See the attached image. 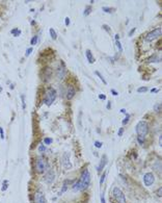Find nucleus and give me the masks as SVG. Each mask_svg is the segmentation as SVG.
Masks as SVG:
<instances>
[{
    "label": "nucleus",
    "mask_w": 162,
    "mask_h": 203,
    "mask_svg": "<svg viewBox=\"0 0 162 203\" xmlns=\"http://www.w3.org/2000/svg\"><path fill=\"white\" fill-rule=\"evenodd\" d=\"M46 151H47L46 146H45V145H40V147H39V152H40V153H45Z\"/></svg>",
    "instance_id": "22"
},
{
    "label": "nucleus",
    "mask_w": 162,
    "mask_h": 203,
    "mask_svg": "<svg viewBox=\"0 0 162 203\" xmlns=\"http://www.w3.org/2000/svg\"><path fill=\"white\" fill-rule=\"evenodd\" d=\"M103 28L106 30V31H108V33H109V31H110V29H109V27L107 26V25H103Z\"/></svg>",
    "instance_id": "40"
},
{
    "label": "nucleus",
    "mask_w": 162,
    "mask_h": 203,
    "mask_svg": "<svg viewBox=\"0 0 162 203\" xmlns=\"http://www.w3.org/2000/svg\"><path fill=\"white\" fill-rule=\"evenodd\" d=\"M123 133H124V128H120V130H119V132H118V135H119V136H122Z\"/></svg>",
    "instance_id": "35"
},
{
    "label": "nucleus",
    "mask_w": 162,
    "mask_h": 203,
    "mask_svg": "<svg viewBox=\"0 0 162 203\" xmlns=\"http://www.w3.org/2000/svg\"><path fill=\"white\" fill-rule=\"evenodd\" d=\"M121 113H124V114H126V111H125V108H122V109H121Z\"/></svg>",
    "instance_id": "45"
},
{
    "label": "nucleus",
    "mask_w": 162,
    "mask_h": 203,
    "mask_svg": "<svg viewBox=\"0 0 162 203\" xmlns=\"http://www.w3.org/2000/svg\"><path fill=\"white\" fill-rule=\"evenodd\" d=\"M79 181H80V183H81V187H82V191L88 187V185H89V183H90V173H89V171H88L87 169H85V170L82 172V174H81V176H80Z\"/></svg>",
    "instance_id": "2"
},
{
    "label": "nucleus",
    "mask_w": 162,
    "mask_h": 203,
    "mask_svg": "<svg viewBox=\"0 0 162 203\" xmlns=\"http://www.w3.org/2000/svg\"><path fill=\"white\" fill-rule=\"evenodd\" d=\"M21 98H22V103H23V108H25V100H24V99H25V97H24V96H22Z\"/></svg>",
    "instance_id": "41"
},
{
    "label": "nucleus",
    "mask_w": 162,
    "mask_h": 203,
    "mask_svg": "<svg viewBox=\"0 0 162 203\" xmlns=\"http://www.w3.org/2000/svg\"><path fill=\"white\" fill-rule=\"evenodd\" d=\"M56 91L53 89V88H49L48 89V91H47V94H46V96H45V99H44V102L48 105V106H50L53 102H54V100L56 99Z\"/></svg>",
    "instance_id": "3"
},
{
    "label": "nucleus",
    "mask_w": 162,
    "mask_h": 203,
    "mask_svg": "<svg viewBox=\"0 0 162 203\" xmlns=\"http://www.w3.org/2000/svg\"><path fill=\"white\" fill-rule=\"evenodd\" d=\"M143 182L145 184V186H151L154 182H155V176L153 173H145L143 176Z\"/></svg>",
    "instance_id": "7"
},
{
    "label": "nucleus",
    "mask_w": 162,
    "mask_h": 203,
    "mask_svg": "<svg viewBox=\"0 0 162 203\" xmlns=\"http://www.w3.org/2000/svg\"><path fill=\"white\" fill-rule=\"evenodd\" d=\"M55 179V173L53 170H47L46 174H45V177H44V180L45 182H47L48 184H51Z\"/></svg>",
    "instance_id": "8"
},
{
    "label": "nucleus",
    "mask_w": 162,
    "mask_h": 203,
    "mask_svg": "<svg viewBox=\"0 0 162 203\" xmlns=\"http://www.w3.org/2000/svg\"><path fill=\"white\" fill-rule=\"evenodd\" d=\"M36 203H47V199L42 192H37L34 195Z\"/></svg>",
    "instance_id": "11"
},
{
    "label": "nucleus",
    "mask_w": 162,
    "mask_h": 203,
    "mask_svg": "<svg viewBox=\"0 0 162 203\" xmlns=\"http://www.w3.org/2000/svg\"><path fill=\"white\" fill-rule=\"evenodd\" d=\"M43 72H44V78H43V79L45 81H49L50 78H51V75H52V70L50 68H46V69H44Z\"/></svg>",
    "instance_id": "13"
},
{
    "label": "nucleus",
    "mask_w": 162,
    "mask_h": 203,
    "mask_svg": "<svg viewBox=\"0 0 162 203\" xmlns=\"http://www.w3.org/2000/svg\"><path fill=\"white\" fill-rule=\"evenodd\" d=\"M38 41H39V38H38V36H34L33 38L31 39V45H37V43H38Z\"/></svg>",
    "instance_id": "24"
},
{
    "label": "nucleus",
    "mask_w": 162,
    "mask_h": 203,
    "mask_svg": "<svg viewBox=\"0 0 162 203\" xmlns=\"http://www.w3.org/2000/svg\"><path fill=\"white\" fill-rule=\"evenodd\" d=\"M148 91V88H145V87H141V88H138L137 89V92L138 93H144V92H147Z\"/></svg>",
    "instance_id": "25"
},
{
    "label": "nucleus",
    "mask_w": 162,
    "mask_h": 203,
    "mask_svg": "<svg viewBox=\"0 0 162 203\" xmlns=\"http://www.w3.org/2000/svg\"><path fill=\"white\" fill-rule=\"evenodd\" d=\"M61 165L66 168L70 169L71 168V163H70V153L69 152H64L63 155L61 156Z\"/></svg>",
    "instance_id": "9"
},
{
    "label": "nucleus",
    "mask_w": 162,
    "mask_h": 203,
    "mask_svg": "<svg viewBox=\"0 0 162 203\" xmlns=\"http://www.w3.org/2000/svg\"><path fill=\"white\" fill-rule=\"evenodd\" d=\"M159 61H160V59L157 55H153L148 59V62H159Z\"/></svg>",
    "instance_id": "16"
},
{
    "label": "nucleus",
    "mask_w": 162,
    "mask_h": 203,
    "mask_svg": "<svg viewBox=\"0 0 162 203\" xmlns=\"http://www.w3.org/2000/svg\"><path fill=\"white\" fill-rule=\"evenodd\" d=\"M31 52H32V48H28V49L26 50L25 55H26V56H28V55H30V54H31Z\"/></svg>",
    "instance_id": "34"
},
{
    "label": "nucleus",
    "mask_w": 162,
    "mask_h": 203,
    "mask_svg": "<svg viewBox=\"0 0 162 203\" xmlns=\"http://www.w3.org/2000/svg\"><path fill=\"white\" fill-rule=\"evenodd\" d=\"M7 187H8V181L7 180H4L3 181V184H2V187H1V191L2 192H5L7 190Z\"/></svg>",
    "instance_id": "20"
},
{
    "label": "nucleus",
    "mask_w": 162,
    "mask_h": 203,
    "mask_svg": "<svg viewBox=\"0 0 162 203\" xmlns=\"http://www.w3.org/2000/svg\"><path fill=\"white\" fill-rule=\"evenodd\" d=\"M67 74V70H66V66H64L63 62H61L60 66L57 68V71H56V75L58 77V79H63L64 76Z\"/></svg>",
    "instance_id": "10"
},
{
    "label": "nucleus",
    "mask_w": 162,
    "mask_h": 203,
    "mask_svg": "<svg viewBox=\"0 0 162 203\" xmlns=\"http://www.w3.org/2000/svg\"><path fill=\"white\" fill-rule=\"evenodd\" d=\"M111 93H112L114 96H118V95H119V94H118V92H117V91H114V90H111Z\"/></svg>",
    "instance_id": "42"
},
{
    "label": "nucleus",
    "mask_w": 162,
    "mask_h": 203,
    "mask_svg": "<svg viewBox=\"0 0 162 203\" xmlns=\"http://www.w3.org/2000/svg\"><path fill=\"white\" fill-rule=\"evenodd\" d=\"M102 9H103L105 13H108V14H111V13H113V10H114V8H111V7H105V6H104Z\"/></svg>",
    "instance_id": "23"
},
{
    "label": "nucleus",
    "mask_w": 162,
    "mask_h": 203,
    "mask_svg": "<svg viewBox=\"0 0 162 203\" xmlns=\"http://www.w3.org/2000/svg\"><path fill=\"white\" fill-rule=\"evenodd\" d=\"M69 25H70V18L67 17L66 18V26H69Z\"/></svg>",
    "instance_id": "39"
},
{
    "label": "nucleus",
    "mask_w": 162,
    "mask_h": 203,
    "mask_svg": "<svg viewBox=\"0 0 162 203\" xmlns=\"http://www.w3.org/2000/svg\"><path fill=\"white\" fill-rule=\"evenodd\" d=\"M49 33H50V36H51V38H52L53 40H56V39H57V35H56V31H55V30H54L53 28H50Z\"/></svg>",
    "instance_id": "17"
},
{
    "label": "nucleus",
    "mask_w": 162,
    "mask_h": 203,
    "mask_svg": "<svg viewBox=\"0 0 162 203\" xmlns=\"http://www.w3.org/2000/svg\"><path fill=\"white\" fill-rule=\"evenodd\" d=\"M99 98H100V99H103V100H105V99H106V96L104 95V94H100V95H99Z\"/></svg>",
    "instance_id": "38"
},
{
    "label": "nucleus",
    "mask_w": 162,
    "mask_h": 203,
    "mask_svg": "<svg viewBox=\"0 0 162 203\" xmlns=\"http://www.w3.org/2000/svg\"><path fill=\"white\" fill-rule=\"evenodd\" d=\"M119 38H120V36H119V35H115V39H117V41H119Z\"/></svg>",
    "instance_id": "47"
},
{
    "label": "nucleus",
    "mask_w": 162,
    "mask_h": 203,
    "mask_svg": "<svg viewBox=\"0 0 162 203\" xmlns=\"http://www.w3.org/2000/svg\"><path fill=\"white\" fill-rule=\"evenodd\" d=\"M160 109H161V104H160V103L156 104V105H155V111H156L157 113H160Z\"/></svg>",
    "instance_id": "29"
},
{
    "label": "nucleus",
    "mask_w": 162,
    "mask_h": 203,
    "mask_svg": "<svg viewBox=\"0 0 162 203\" xmlns=\"http://www.w3.org/2000/svg\"><path fill=\"white\" fill-rule=\"evenodd\" d=\"M105 176H106V173H104V174L101 176V179H100V184H103V182L105 181Z\"/></svg>",
    "instance_id": "32"
},
{
    "label": "nucleus",
    "mask_w": 162,
    "mask_h": 203,
    "mask_svg": "<svg viewBox=\"0 0 162 203\" xmlns=\"http://www.w3.org/2000/svg\"><path fill=\"white\" fill-rule=\"evenodd\" d=\"M135 30H136V28H133V29H132V30L130 31V34H129V36H130V37H131V36H132V35L134 34V31H135Z\"/></svg>",
    "instance_id": "43"
},
{
    "label": "nucleus",
    "mask_w": 162,
    "mask_h": 203,
    "mask_svg": "<svg viewBox=\"0 0 162 203\" xmlns=\"http://www.w3.org/2000/svg\"><path fill=\"white\" fill-rule=\"evenodd\" d=\"M0 137H1V140L4 138V132H3V129L0 127Z\"/></svg>",
    "instance_id": "33"
},
{
    "label": "nucleus",
    "mask_w": 162,
    "mask_h": 203,
    "mask_svg": "<svg viewBox=\"0 0 162 203\" xmlns=\"http://www.w3.org/2000/svg\"><path fill=\"white\" fill-rule=\"evenodd\" d=\"M101 203H106L105 202V197H104V193L101 194Z\"/></svg>",
    "instance_id": "36"
},
{
    "label": "nucleus",
    "mask_w": 162,
    "mask_h": 203,
    "mask_svg": "<svg viewBox=\"0 0 162 203\" xmlns=\"http://www.w3.org/2000/svg\"><path fill=\"white\" fill-rule=\"evenodd\" d=\"M11 34L14 35V37H19V36L21 35V30H20V29H17V28H15V29L11 30Z\"/></svg>",
    "instance_id": "19"
},
{
    "label": "nucleus",
    "mask_w": 162,
    "mask_h": 203,
    "mask_svg": "<svg viewBox=\"0 0 162 203\" xmlns=\"http://www.w3.org/2000/svg\"><path fill=\"white\" fill-rule=\"evenodd\" d=\"M52 142H53V140L51 137H45V140H44L45 145H50Z\"/></svg>",
    "instance_id": "21"
},
{
    "label": "nucleus",
    "mask_w": 162,
    "mask_h": 203,
    "mask_svg": "<svg viewBox=\"0 0 162 203\" xmlns=\"http://www.w3.org/2000/svg\"><path fill=\"white\" fill-rule=\"evenodd\" d=\"M95 146H96L97 148H101V147H102V143L99 142V141H96V142H95Z\"/></svg>",
    "instance_id": "30"
},
{
    "label": "nucleus",
    "mask_w": 162,
    "mask_h": 203,
    "mask_svg": "<svg viewBox=\"0 0 162 203\" xmlns=\"http://www.w3.org/2000/svg\"><path fill=\"white\" fill-rule=\"evenodd\" d=\"M36 170L39 173H44L47 170H49V165H48V163L45 159L39 158L36 162Z\"/></svg>",
    "instance_id": "4"
},
{
    "label": "nucleus",
    "mask_w": 162,
    "mask_h": 203,
    "mask_svg": "<svg viewBox=\"0 0 162 203\" xmlns=\"http://www.w3.org/2000/svg\"><path fill=\"white\" fill-rule=\"evenodd\" d=\"M107 162H108L107 156H106V155H103V156H102V158H101V162H100V165L98 166V168H97V171H98L99 173H101V172L103 171V169L105 168V166H106Z\"/></svg>",
    "instance_id": "12"
},
{
    "label": "nucleus",
    "mask_w": 162,
    "mask_h": 203,
    "mask_svg": "<svg viewBox=\"0 0 162 203\" xmlns=\"http://www.w3.org/2000/svg\"><path fill=\"white\" fill-rule=\"evenodd\" d=\"M157 195H158L159 197H161V195H162V190H161V187H159V189H158V191H157Z\"/></svg>",
    "instance_id": "37"
},
{
    "label": "nucleus",
    "mask_w": 162,
    "mask_h": 203,
    "mask_svg": "<svg viewBox=\"0 0 162 203\" xmlns=\"http://www.w3.org/2000/svg\"><path fill=\"white\" fill-rule=\"evenodd\" d=\"M95 73H96L97 75H98V76H99V78H100V79H101V81H103V83H104V84H107V81H106V79H105V78H104V76H103V75H102V74H101L100 72H98V71H96Z\"/></svg>",
    "instance_id": "18"
},
{
    "label": "nucleus",
    "mask_w": 162,
    "mask_h": 203,
    "mask_svg": "<svg viewBox=\"0 0 162 203\" xmlns=\"http://www.w3.org/2000/svg\"><path fill=\"white\" fill-rule=\"evenodd\" d=\"M112 194H113V196H114L115 200L118 201V203H126V197H125L123 191L120 189V187L115 186L114 189H113Z\"/></svg>",
    "instance_id": "5"
},
{
    "label": "nucleus",
    "mask_w": 162,
    "mask_h": 203,
    "mask_svg": "<svg viewBox=\"0 0 162 203\" xmlns=\"http://www.w3.org/2000/svg\"><path fill=\"white\" fill-rule=\"evenodd\" d=\"M151 92H152V93H153V92H154V93H156V92H158V90H157V89H152V90H151Z\"/></svg>",
    "instance_id": "44"
},
{
    "label": "nucleus",
    "mask_w": 162,
    "mask_h": 203,
    "mask_svg": "<svg viewBox=\"0 0 162 203\" xmlns=\"http://www.w3.org/2000/svg\"><path fill=\"white\" fill-rule=\"evenodd\" d=\"M136 133L138 134V136H143L147 135L149 132V125L145 121H139L135 127Z\"/></svg>",
    "instance_id": "1"
},
{
    "label": "nucleus",
    "mask_w": 162,
    "mask_h": 203,
    "mask_svg": "<svg viewBox=\"0 0 162 203\" xmlns=\"http://www.w3.org/2000/svg\"><path fill=\"white\" fill-rule=\"evenodd\" d=\"M161 34H162V29L160 27L159 28H156V29H154L153 31H151V33H149L147 36H145V39L144 40L147 41V42H152L153 40L159 38L161 36Z\"/></svg>",
    "instance_id": "6"
},
{
    "label": "nucleus",
    "mask_w": 162,
    "mask_h": 203,
    "mask_svg": "<svg viewBox=\"0 0 162 203\" xmlns=\"http://www.w3.org/2000/svg\"><path fill=\"white\" fill-rule=\"evenodd\" d=\"M117 47H118V49H119V51H120V52H122V51H123V47H122V44H121V42H120V41H117Z\"/></svg>",
    "instance_id": "27"
},
{
    "label": "nucleus",
    "mask_w": 162,
    "mask_h": 203,
    "mask_svg": "<svg viewBox=\"0 0 162 203\" xmlns=\"http://www.w3.org/2000/svg\"><path fill=\"white\" fill-rule=\"evenodd\" d=\"M110 103H111V102H108V104H107V109H110Z\"/></svg>",
    "instance_id": "46"
},
{
    "label": "nucleus",
    "mask_w": 162,
    "mask_h": 203,
    "mask_svg": "<svg viewBox=\"0 0 162 203\" xmlns=\"http://www.w3.org/2000/svg\"><path fill=\"white\" fill-rule=\"evenodd\" d=\"M143 136H137V141H138V142H139V144L140 145H142L143 144Z\"/></svg>",
    "instance_id": "31"
},
{
    "label": "nucleus",
    "mask_w": 162,
    "mask_h": 203,
    "mask_svg": "<svg viewBox=\"0 0 162 203\" xmlns=\"http://www.w3.org/2000/svg\"><path fill=\"white\" fill-rule=\"evenodd\" d=\"M85 56H86V58H87V60H88L89 64H94V62H95V58H94L92 53H91V51H90L89 49H87V50L85 51Z\"/></svg>",
    "instance_id": "15"
},
{
    "label": "nucleus",
    "mask_w": 162,
    "mask_h": 203,
    "mask_svg": "<svg viewBox=\"0 0 162 203\" xmlns=\"http://www.w3.org/2000/svg\"><path fill=\"white\" fill-rule=\"evenodd\" d=\"M75 94H76L75 88L72 87V86H70V87L68 88V90H67V98H68L69 100H71V99L75 96Z\"/></svg>",
    "instance_id": "14"
},
{
    "label": "nucleus",
    "mask_w": 162,
    "mask_h": 203,
    "mask_svg": "<svg viewBox=\"0 0 162 203\" xmlns=\"http://www.w3.org/2000/svg\"><path fill=\"white\" fill-rule=\"evenodd\" d=\"M129 119H130V115H129V114H126V118H125L124 121H123V125H126V124L129 122Z\"/></svg>",
    "instance_id": "26"
},
{
    "label": "nucleus",
    "mask_w": 162,
    "mask_h": 203,
    "mask_svg": "<svg viewBox=\"0 0 162 203\" xmlns=\"http://www.w3.org/2000/svg\"><path fill=\"white\" fill-rule=\"evenodd\" d=\"M90 10H91V7L90 6H87L85 8V12H84V16H88L90 14Z\"/></svg>",
    "instance_id": "28"
}]
</instances>
